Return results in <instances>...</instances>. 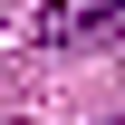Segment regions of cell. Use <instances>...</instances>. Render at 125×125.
<instances>
[{
    "instance_id": "1",
    "label": "cell",
    "mask_w": 125,
    "mask_h": 125,
    "mask_svg": "<svg viewBox=\"0 0 125 125\" xmlns=\"http://www.w3.org/2000/svg\"><path fill=\"white\" fill-rule=\"evenodd\" d=\"M125 19V0H39V39L48 48H77V39H106Z\"/></svg>"
}]
</instances>
